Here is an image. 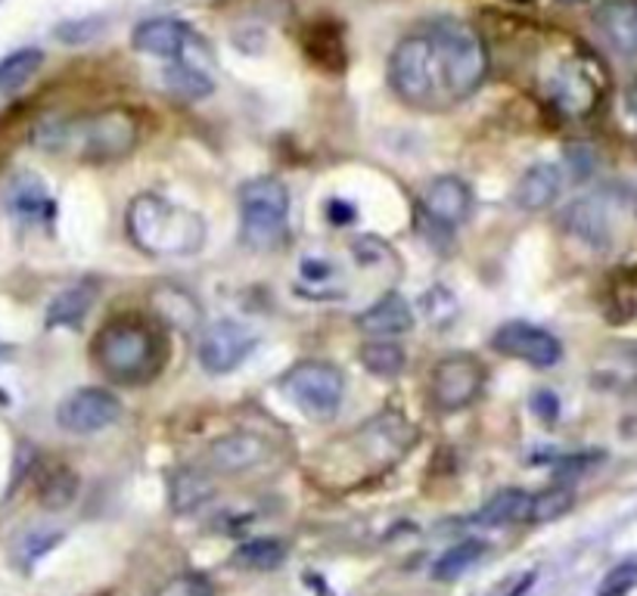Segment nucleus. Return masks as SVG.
<instances>
[{"mask_svg": "<svg viewBox=\"0 0 637 596\" xmlns=\"http://www.w3.org/2000/svg\"><path fill=\"white\" fill-rule=\"evenodd\" d=\"M489 75V50L463 22H436L399 41L389 85L407 106L442 109L473 97Z\"/></svg>", "mask_w": 637, "mask_h": 596, "instance_id": "f257e3e1", "label": "nucleus"}, {"mask_svg": "<svg viewBox=\"0 0 637 596\" xmlns=\"http://www.w3.org/2000/svg\"><path fill=\"white\" fill-rule=\"evenodd\" d=\"M482 385H485V370L473 355H448L433 367L429 392L438 411L455 414L470 407L482 395Z\"/></svg>", "mask_w": 637, "mask_h": 596, "instance_id": "0eeeda50", "label": "nucleus"}, {"mask_svg": "<svg viewBox=\"0 0 637 596\" xmlns=\"http://www.w3.org/2000/svg\"><path fill=\"white\" fill-rule=\"evenodd\" d=\"M528 506H532V494H528V491L523 488L498 491L492 501L476 513L473 525L504 528V525L528 522Z\"/></svg>", "mask_w": 637, "mask_h": 596, "instance_id": "a211bd4d", "label": "nucleus"}, {"mask_svg": "<svg viewBox=\"0 0 637 596\" xmlns=\"http://www.w3.org/2000/svg\"><path fill=\"white\" fill-rule=\"evenodd\" d=\"M93 363L119 382H137L156 373L163 363V345L156 333L137 321H110L91 345Z\"/></svg>", "mask_w": 637, "mask_h": 596, "instance_id": "20e7f679", "label": "nucleus"}, {"mask_svg": "<svg viewBox=\"0 0 637 596\" xmlns=\"http://www.w3.org/2000/svg\"><path fill=\"white\" fill-rule=\"evenodd\" d=\"M637 584V560L619 562L606 578H603L597 596H628Z\"/></svg>", "mask_w": 637, "mask_h": 596, "instance_id": "2f4dec72", "label": "nucleus"}, {"mask_svg": "<svg viewBox=\"0 0 637 596\" xmlns=\"http://www.w3.org/2000/svg\"><path fill=\"white\" fill-rule=\"evenodd\" d=\"M37 140L51 149H72L85 162H115L141 140V122L127 109H103L78 122L51 125Z\"/></svg>", "mask_w": 637, "mask_h": 596, "instance_id": "7ed1b4c3", "label": "nucleus"}, {"mask_svg": "<svg viewBox=\"0 0 637 596\" xmlns=\"http://www.w3.org/2000/svg\"><path fill=\"white\" fill-rule=\"evenodd\" d=\"M255 348V336L243 324L234 321H219L212 324L200 339V363L205 373L221 376L237 370L239 363L249 358V351Z\"/></svg>", "mask_w": 637, "mask_h": 596, "instance_id": "9d476101", "label": "nucleus"}, {"mask_svg": "<svg viewBox=\"0 0 637 596\" xmlns=\"http://www.w3.org/2000/svg\"><path fill=\"white\" fill-rule=\"evenodd\" d=\"M212 494H215L212 479L197 470H178L171 475V485H168V501H171L175 513H190V509L205 504Z\"/></svg>", "mask_w": 637, "mask_h": 596, "instance_id": "6ab92c4d", "label": "nucleus"}, {"mask_svg": "<svg viewBox=\"0 0 637 596\" xmlns=\"http://www.w3.org/2000/svg\"><path fill=\"white\" fill-rule=\"evenodd\" d=\"M165 85H168V91H175L183 100H202V97L215 91L212 78L200 72V69H193V66H187V63H175L165 72Z\"/></svg>", "mask_w": 637, "mask_h": 596, "instance_id": "bb28decb", "label": "nucleus"}, {"mask_svg": "<svg viewBox=\"0 0 637 596\" xmlns=\"http://www.w3.org/2000/svg\"><path fill=\"white\" fill-rule=\"evenodd\" d=\"M597 29L625 56H637V0H610L597 10Z\"/></svg>", "mask_w": 637, "mask_h": 596, "instance_id": "2eb2a0df", "label": "nucleus"}, {"mask_svg": "<svg viewBox=\"0 0 637 596\" xmlns=\"http://www.w3.org/2000/svg\"><path fill=\"white\" fill-rule=\"evenodd\" d=\"M560 3H584V0H560Z\"/></svg>", "mask_w": 637, "mask_h": 596, "instance_id": "4c0bfd02", "label": "nucleus"}, {"mask_svg": "<svg viewBox=\"0 0 637 596\" xmlns=\"http://www.w3.org/2000/svg\"><path fill=\"white\" fill-rule=\"evenodd\" d=\"M156 596H212V581L200 572H187V575H178V578L163 584Z\"/></svg>", "mask_w": 637, "mask_h": 596, "instance_id": "473e14b6", "label": "nucleus"}, {"mask_svg": "<svg viewBox=\"0 0 637 596\" xmlns=\"http://www.w3.org/2000/svg\"><path fill=\"white\" fill-rule=\"evenodd\" d=\"M268 457V441L253 432L221 435L209 448V463L219 472H243L258 466Z\"/></svg>", "mask_w": 637, "mask_h": 596, "instance_id": "ddd939ff", "label": "nucleus"}, {"mask_svg": "<svg viewBox=\"0 0 637 596\" xmlns=\"http://www.w3.org/2000/svg\"><path fill=\"white\" fill-rule=\"evenodd\" d=\"M93 290L91 283H75L69 290H63L56 295L51 307H47V324L51 326H78L93 305Z\"/></svg>", "mask_w": 637, "mask_h": 596, "instance_id": "412c9836", "label": "nucleus"}, {"mask_svg": "<svg viewBox=\"0 0 637 596\" xmlns=\"http://www.w3.org/2000/svg\"><path fill=\"white\" fill-rule=\"evenodd\" d=\"M523 3H526V0H523Z\"/></svg>", "mask_w": 637, "mask_h": 596, "instance_id": "58836bf2", "label": "nucleus"}, {"mask_svg": "<svg viewBox=\"0 0 637 596\" xmlns=\"http://www.w3.org/2000/svg\"><path fill=\"white\" fill-rule=\"evenodd\" d=\"M358 326L365 329L367 336H377V339H395V336H404L411 333L414 326V311L411 305L401 299L399 292H389L382 295L377 305H370L358 317Z\"/></svg>", "mask_w": 637, "mask_h": 596, "instance_id": "4468645a", "label": "nucleus"}, {"mask_svg": "<svg viewBox=\"0 0 637 596\" xmlns=\"http://www.w3.org/2000/svg\"><path fill=\"white\" fill-rule=\"evenodd\" d=\"M603 453H582V457H569L560 463V475H582L584 470H591L594 463H601Z\"/></svg>", "mask_w": 637, "mask_h": 596, "instance_id": "c9c22d12", "label": "nucleus"}, {"mask_svg": "<svg viewBox=\"0 0 637 596\" xmlns=\"http://www.w3.org/2000/svg\"><path fill=\"white\" fill-rule=\"evenodd\" d=\"M575 504L572 491L563 488V485H554V488L541 491V494H532V506H528V522L541 525V522H557L560 516H566Z\"/></svg>", "mask_w": 637, "mask_h": 596, "instance_id": "cd10ccee", "label": "nucleus"}, {"mask_svg": "<svg viewBox=\"0 0 637 596\" xmlns=\"http://www.w3.org/2000/svg\"><path fill=\"white\" fill-rule=\"evenodd\" d=\"M311 35H314V41H309L305 47H309L311 59H314L317 66L327 69V54H333V59H336L339 66H346V47H343V37H339L336 29H329V25H314Z\"/></svg>", "mask_w": 637, "mask_h": 596, "instance_id": "c756f323", "label": "nucleus"}, {"mask_svg": "<svg viewBox=\"0 0 637 596\" xmlns=\"http://www.w3.org/2000/svg\"><path fill=\"white\" fill-rule=\"evenodd\" d=\"M13 209H16L22 217H44V212L51 209L47 190H44L37 181H25L16 190V196H13Z\"/></svg>", "mask_w": 637, "mask_h": 596, "instance_id": "7c9ffc66", "label": "nucleus"}, {"mask_svg": "<svg viewBox=\"0 0 637 596\" xmlns=\"http://www.w3.org/2000/svg\"><path fill=\"white\" fill-rule=\"evenodd\" d=\"M75 491H78V479L72 470L59 466L56 472H47V479L41 482V504L47 509H63L75 501Z\"/></svg>", "mask_w": 637, "mask_h": 596, "instance_id": "c85d7f7f", "label": "nucleus"}, {"mask_svg": "<svg viewBox=\"0 0 637 596\" xmlns=\"http://www.w3.org/2000/svg\"><path fill=\"white\" fill-rule=\"evenodd\" d=\"M445 305H457L455 295L448 290H442V286H436L433 292H426V299H423V307H426V314H429V321H433V326H448L451 321L445 317V311L442 307Z\"/></svg>", "mask_w": 637, "mask_h": 596, "instance_id": "72a5a7b5", "label": "nucleus"}, {"mask_svg": "<svg viewBox=\"0 0 637 596\" xmlns=\"http://www.w3.org/2000/svg\"><path fill=\"white\" fill-rule=\"evenodd\" d=\"M119 416H122V404L112 392H107V389H78L59 404L56 423H59L63 432L93 435L110 429L112 423H119Z\"/></svg>", "mask_w": 637, "mask_h": 596, "instance_id": "6e6552de", "label": "nucleus"}, {"mask_svg": "<svg viewBox=\"0 0 637 596\" xmlns=\"http://www.w3.org/2000/svg\"><path fill=\"white\" fill-rule=\"evenodd\" d=\"M125 224L131 243L141 252L159 255V258L193 255L205 243V224L197 212L165 202L163 196H153V193L131 199Z\"/></svg>", "mask_w": 637, "mask_h": 596, "instance_id": "f03ea898", "label": "nucleus"}, {"mask_svg": "<svg viewBox=\"0 0 637 596\" xmlns=\"http://www.w3.org/2000/svg\"><path fill=\"white\" fill-rule=\"evenodd\" d=\"M41 66H44V54L35 47H22L16 54L7 56L0 63V93H16L19 88H25Z\"/></svg>", "mask_w": 637, "mask_h": 596, "instance_id": "b1692460", "label": "nucleus"}, {"mask_svg": "<svg viewBox=\"0 0 637 596\" xmlns=\"http://www.w3.org/2000/svg\"><path fill=\"white\" fill-rule=\"evenodd\" d=\"M532 407H535V414L541 416L547 426H550V423L557 419V414H560V401H557L554 392H538L535 401H532Z\"/></svg>", "mask_w": 637, "mask_h": 596, "instance_id": "f704fd0d", "label": "nucleus"}, {"mask_svg": "<svg viewBox=\"0 0 637 596\" xmlns=\"http://www.w3.org/2000/svg\"><path fill=\"white\" fill-rule=\"evenodd\" d=\"M420 205H423V215L429 217L436 227L455 230L470 215L473 193H470L467 181H460L455 175H445V178H436V181L423 190Z\"/></svg>", "mask_w": 637, "mask_h": 596, "instance_id": "9b49d317", "label": "nucleus"}, {"mask_svg": "<svg viewBox=\"0 0 637 596\" xmlns=\"http://www.w3.org/2000/svg\"><path fill=\"white\" fill-rule=\"evenodd\" d=\"M355 441H358V448H365V453L377 466H389L407 451V445L414 441V429L407 426V419L401 414H382L361 426L355 432Z\"/></svg>", "mask_w": 637, "mask_h": 596, "instance_id": "f8f14e48", "label": "nucleus"}, {"mask_svg": "<svg viewBox=\"0 0 637 596\" xmlns=\"http://www.w3.org/2000/svg\"><path fill=\"white\" fill-rule=\"evenodd\" d=\"M153 305H156V311H159V317H163L165 324L178 326L183 333L197 329L202 321V311L200 305H197V299H193L190 292L175 290V286L156 292V295H153Z\"/></svg>", "mask_w": 637, "mask_h": 596, "instance_id": "aec40b11", "label": "nucleus"}, {"mask_svg": "<svg viewBox=\"0 0 637 596\" xmlns=\"http://www.w3.org/2000/svg\"><path fill=\"white\" fill-rule=\"evenodd\" d=\"M560 187H563V178H560V171L554 165H532L526 175L519 178V183H516L513 199L526 212H541V209H547L554 199L560 196Z\"/></svg>", "mask_w": 637, "mask_h": 596, "instance_id": "f3484780", "label": "nucleus"}, {"mask_svg": "<svg viewBox=\"0 0 637 596\" xmlns=\"http://www.w3.org/2000/svg\"><path fill=\"white\" fill-rule=\"evenodd\" d=\"M485 556V541H460L455 547H448L433 565V578L438 581H455L460 578L467 569H473L476 562Z\"/></svg>", "mask_w": 637, "mask_h": 596, "instance_id": "a878e982", "label": "nucleus"}, {"mask_svg": "<svg viewBox=\"0 0 637 596\" xmlns=\"http://www.w3.org/2000/svg\"><path fill=\"white\" fill-rule=\"evenodd\" d=\"M290 224V190L277 178H253L239 187V239L253 252L280 246Z\"/></svg>", "mask_w": 637, "mask_h": 596, "instance_id": "39448f33", "label": "nucleus"}, {"mask_svg": "<svg viewBox=\"0 0 637 596\" xmlns=\"http://www.w3.org/2000/svg\"><path fill=\"white\" fill-rule=\"evenodd\" d=\"M361 363H365L367 370L373 373V376H380V380H392V376H401V370H404V348L399 342H392V339H377V342H365L361 345Z\"/></svg>", "mask_w": 637, "mask_h": 596, "instance_id": "393cba45", "label": "nucleus"}, {"mask_svg": "<svg viewBox=\"0 0 637 596\" xmlns=\"http://www.w3.org/2000/svg\"><path fill=\"white\" fill-rule=\"evenodd\" d=\"M628 109H632V115L637 119V85L628 91Z\"/></svg>", "mask_w": 637, "mask_h": 596, "instance_id": "e433bc0d", "label": "nucleus"}, {"mask_svg": "<svg viewBox=\"0 0 637 596\" xmlns=\"http://www.w3.org/2000/svg\"><path fill=\"white\" fill-rule=\"evenodd\" d=\"M283 392L309 419L327 423L343 407L346 376L327 361H302L283 376Z\"/></svg>", "mask_w": 637, "mask_h": 596, "instance_id": "423d86ee", "label": "nucleus"}, {"mask_svg": "<svg viewBox=\"0 0 637 596\" xmlns=\"http://www.w3.org/2000/svg\"><path fill=\"white\" fill-rule=\"evenodd\" d=\"M134 50L149 56H178L187 44V29L178 19H146L131 35Z\"/></svg>", "mask_w": 637, "mask_h": 596, "instance_id": "dca6fc26", "label": "nucleus"}, {"mask_svg": "<svg viewBox=\"0 0 637 596\" xmlns=\"http://www.w3.org/2000/svg\"><path fill=\"white\" fill-rule=\"evenodd\" d=\"M287 560V543L277 538H258V541H246L237 547L234 553V565L246 569V572H273Z\"/></svg>", "mask_w": 637, "mask_h": 596, "instance_id": "5701e85b", "label": "nucleus"}, {"mask_svg": "<svg viewBox=\"0 0 637 596\" xmlns=\"http://www.w3.org/2000/svg\"><path fill=\"white\" fill-rule=\"evenodd\" d=\"M563 221L572 234L582 236L584 243H591V246H606V239H610L606 215L601 212V205L591 202V199H582V202L569 205V212L563 215Z\"/></svg>", "mask_w": 637, "mask_h": 596, "instance_id": "4be33fe9", "label": "nucleus"}, {"mask_svg": "<svg viewBox=\"0 0 637 596\" xmlns=\"http://www.w3.org/2000/svg\"><path fill=\"white\" fill-rule=\"evenodd\" d=\"M492 348L504 358H516L532 367H554L563 358V345L557 336H550L541 326H532L526 321H510L498 326L492 336Z\"/></svg>", "mask_w": 637, "mask_h": 596, "instance_id": "1a4fd4ad", "label": "nucleus"}]
</instances>
